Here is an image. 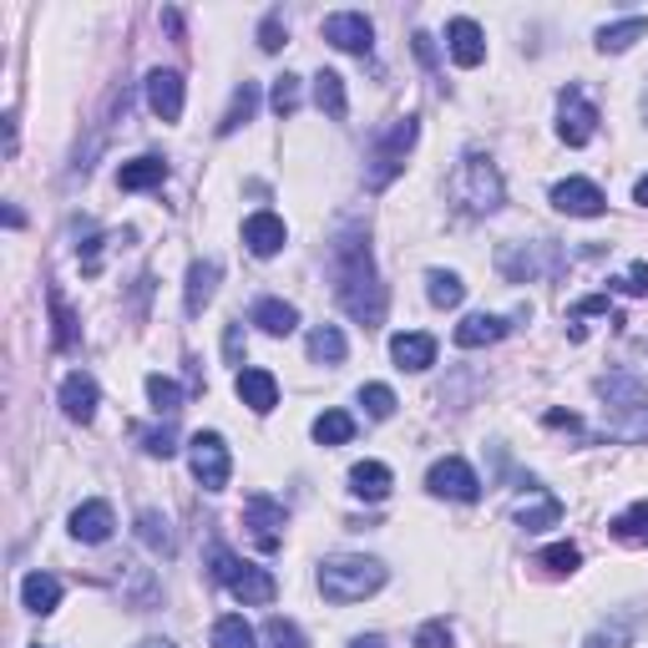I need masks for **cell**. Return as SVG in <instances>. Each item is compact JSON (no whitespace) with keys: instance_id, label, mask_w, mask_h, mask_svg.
I'll return each instance as SVG.
<instances>
[{"instance_id":"1","label":"cell","mask_w":648,"mask_h":648,"mask_svg":"<svg viewBox=\"0 0 648 648\" xmlns=\"http://www.w3.org/2000/svg\"><path fill=\"white\" fill-rule=\"evenodd\" d=\"M330 269H334V299L350 319H360L365 330H375L386 319V284L375 274V254H370V238L365 234H340L334 238V254H330Z\"/></svg>"},{"instance_id":"2","label":"cell","mask_w":648,"mask_h":648,"mask_svg":"<svg viewBox=\"0 0 648 648\" xmlns=\"http://www.w3.org/2000/svg\"><path fill=\"white\" fill-rule=\"evenodd\" d=\"M502 198H507V182H502L497 163L486 152H467L461 167L451 173V203L471 219H482V213H497Z\"/></svg>"},{"instance_id":"3","label":"cell","mask_w":648,"mask_h":648,"mask_svg":"<svg viewBox=\"0 0 648 648\" xmlns=\"http://www.w3.org/2000/svg\"><path fill=\"white\" fill-rule=\"evenodd\" d=\"M386 588V563H375V557H330V563H319V593L330 598V603H365L370 593Z\"/></svg>"},{"instance_id":"4","label":"cell","mask_w":648,"mask_h":648,"mask_svg":"<svg viewBox=\"0 0 648 648\" xmlns=\"http://www.w3.org/2000/svg\"><path fill=\"white\" fill-rule=\"evenodd\" d=\"M208 563H213V567H208V573H213V582H223V588H228V593H234L244 608L274 603L279 582H274V573H269V567L238 563V557L223 547V542H213V547H208Z\"/></svg>"},{"instance_id":"5","label":"cell","mask_w":648,"mask_h":648,"mask_svg":"<svg viewBox=\"0 0 648 648\" xmlns=\"http://www.w3.org/2000/svg\"><path fill=\"white\" fill-rule=\"evenodd\" d=\"M415 132H421L415 117H400V122H390L386 132H380V142H375L370 157H365V163H370L365 167V188H370V193H380V188L396 182V173L405 167V152L415 148Z\"/></svg>"},{"instance_id":"6","label":"cell","mask_w":648,"mask_h":648,"mask_svg":"<svg viewBox=\"0 0 648 648\" xmlns=\"http://www.w3.org/2000/svg\"><path fill=\"white\" fill-rule=\"evenodd\" d=\"M188 467H193L198 486L203 492H223L228 476H234V456H228V441H223L219 431H198L193 441H188Z\"/></svg>"},{"instance_id":"7","label":"cell","mask_w":648,"mask_h":648,"mask_svg":"<svg viewBox=\"0 0 648 648\" xmlns=\"http://www.w3.org/2000/svg\"><path fill=\"white\" fill-rule=\"evenodd\" d=\"M593 132H598V107L582 97L578 86H563V92H557V138H563L567 148H588Z\"/></svg>"},{"instance_id":"8","label":"cell","mask_w":648,"mask_h":648,"mask_svg":"<svg viewBox=\"0 0 648 648\" xmlns=\"http://www.w3.org/2000/svg\"><path fill=\"white\" fill-rule=\"evenodd\" d=\"M497 263H502V274H507L511 284H527V279L552 274L563 259H557V249L542 238V244H507V249L497 254Z\"/></svg>"},{"instance_id":"9","label":"cell","mask_w":648,"mask_h":648,"mask_svg":"<svg viewBox=\"0 0 648 648\" xmlns=\"http://www.w3.org/2000/svg\"><path fill=\"white\" fill-rule=\"evenodd\" d=\"M244 527H249V538L259 552H274L284 542V502H274L269 492H254L244 502Z\"/></svg>"},{"instance_id":"10","label":"cell","mask_w":648,"mask_h":648,"mask_svg":"<svg viewBox=\"0 0 648 648\" xmlns=\"http://www.w3.org/2000/svg\"><path fill=\"white\" fill-rule=\"evenodd\" d=\"M426 486L436 492V497H446V502H476V497H482V482H476V471H471L461 456L436 461V467L426 471Z\"/></svg>"},{"instance_id":"11","label":"cell","mask_w":648,"mask_h":648,"mask_svg":"<svg viewBox=\"0 0 648 648\" xmlns=\"http://www.w3.org/2000/svg\"><path fill=\"white\" fill-rule=\"evenodd\" d=\"M325 42L340 46V51H350V56H370V46H375L370 15H360V11H334V15H325Z\"/></svg>"},{"instance_id":"12","label":"cell","mask_w":648,"mask_h":648,"mask_svg":"<svg viewBox=\"0 0 648 648\" xmlns=\"http://www.w3.org/2000/svg\"><path fill=\"white\" fill-rule=\"evenodd\" d=\"M552 208L567 213V219H598V213L608 208V198H603V188L588 182V178H563L557 188H552Z\"/></svg>"},{"instance_id":"13","label":"cell","mask_w":648,"mask_h":648,"mask_svg":"<svg viewBox=\"0 0 648 648\" xmlns=\"http://www.w3.org/2000/svg\"><path fill=\"white\" fill-rule=\"evenodd\" d=\"M244 244H249L254 259H274L290 244V228L279 213H254V219H244Z\"/></svg>"},{"instance_id":"14","label":"cell","mask_w":648,"mask_h":648,"mask_svg":"<svg viewBox=\"0 0 648 648\" xmlns=\"http://www.w3.org/2000/svg\"><path fill=\"white\" fill-rule=\"evenodd\" d=\"M446 46H451V61L456 67H482L486 61V36L476 21H467V15H456L451 26H446Z\"/></svg>"},{"instance_id":"15","label":"cell","mask_w":648,"mask_h":648,"mask_svg":"<svg viewBox=\"0 0 648 648\" xmlns=\"http://www.w3.org/2000/svg\"><path fill=\"white\" fill-rule=\"evenodd\" d=\"M148 107L157 122H178L182 117V76L178 71H152L148 76Z\"/></svg>"},{"instance_id":"16","label":"cell","mask_w":648,"mask_h":648,"mask_svg":"<svg viewBox=\"0 0 648 648\" xmlns=\"http://www.w3.org/2000/svg\"><path fill=\"white\" fill-rule=\"evenodd\" d=\"M97 380H92V375H82V370H71L67 380H61V411L71 415V421H92V415H97Z\"/></svg>"},{"instance_id":"17","label":"cell","mask_w":648,"mask_h":648,"mask_svg":"<svg viewBox=\"0 0 648 648\" xmlns=\"http://www.w3.org/2000/svg\"><path fill=\"white\" fill-rule=\"evenodd\" d=\"M111 527H117V517H111L107 502H82V507L71 511V538L76 542H107L111 538Z\"/></svg>"},{"instance_id":"18","label":"cell","mask_w":648,"mask_h":648,"mask_svg":"<svg viewBox=\"0 0 648 648\" xmlns=\"http://www.w3.org/2000/svg\"><path fill=\"white\" fill-rule=\"evenodd\" d=\"M234 390H238V400H244L249 411H259V415H269L279 405V380L269 370H238Z\"/></svg>"},{"instance_id":"19","label":"cell","mask_w":648,"mask_h":648,"mask_svg":"<svg viewBox=\"0 0 648 648\" xmlns=\"http://www.w3.org/2000/svg\"><path fill=\"white\" fill-rule=\"evenodd\" d=\"M163 182H167L163 157H132V163L117 167V188L122 193H148V188H163Z\"/></svg>"},{"instance_id":"20","label":"cell","mask_w":648,"mask_h":648,"mask_svg":"<svg viewBox=\"0 0 648 648\" xmlns=\"http://www.w3.org/2000/svg\"><path fill=\"white\" fill-rule=\"evenodd\" d=\"M390 360H396L400 370H431L436 365V340L431 334H396L390 340Z\"/></svg>"},{"instance_id":"21","label":"cell","mask_w":648,"mask_h":648,"mask_svg":"<svg viewBox=\"0 0 648 648\" xmlns=\"http://www.w3.org/2000/svg\"><path fill=\"white\" fill-rule=\"evenodd\" d=\"M390 486H396V476H390V467H380V461H360V467H350V492H355L360 502H386Z\"/></svg>"},{"instance_id":"22","label":"cell","mask_w":648,"mask_h":648,"mask_svg":"<svg viewBox=\"0 0 648 648\" xmlns=\"http://www.w3.org/2000/svg\"><path fill=\"white\" fill-rule=\"evenodd\" d=\"M502 334H507V319L497 315H467L456 325V345L461 350H482V345H497Z\"/></svg>"},{"instance_id":"23","label":"cell","mask_w":648,"mask_h":648,"mask_svg":"<svg viewBox=\"0 0 648 648\" xmlns=\"http://www.w3.org/2000/svg\"><path fill=\"white\" fill-rule=\"evenodd\" d=\"M213 290H219V263H213V259H198L193 269H188V294H182L188 315H203L208 304H213Z\"/></svg>"},{"instance_id":"24","label":"cell","mask_w":648,"mask_h":648,"mask_svg":"<svg viewBox=\"0 0 648 648\" xmlns=\"http://www.w3.org/2000/svg\"><path fill=\"white\" fill-rule=\"evenodd\" d=\"M254 325H259L263 334H274V340H284V334L299 330V309L284 299H259L254 304Z\"/></svg>"},{"instance_id":"25","label":"cell","mask_w":648,"mask_h":648,"mask_svg":"<svg viewBox=\"0 0 648 648\" xmlns=\"http://www.w3.org/2000/svg\"><path fill=\"white\" fill-rule=\"evenodd\" d=\"M21 603H26L31 613H42V618H51L56 608H61V582H56L51 573H31V578L21 582Z\"/></svg>"},{"instance_id":"26","label":"cell","mask_w":648,"mask_h":648,"mask_svg":"<svg viewBox=\"0 0 648 648\" xmlns=\"http://www.w3.org/2000/svg\"><path fill=\"white\" fill-rule=\"evenodd\" d=\"M315 102H319V111H325L330 122H345V111H350L345 76H340V71H319L315 76Z\"/></svg>"},{"instance_id":"27","label":"cell","mask_w":648,"mask_h":648,"mask_svg":"<svg viewBox=\"0 0 648 648\" xmlns=\"http://www.w3.org/2000/svg\"><path fill=\"white\" fill-rule=\"evenodd\" d=\"M254 111H259V86H254V82H244V86L234 92V102H228V111H223L219 138H234V132H238L244 122H249Z\"/></svg>"},{"instance_id":"28","label":"cell","mask_w":648,"mask_h":648,"mask_svg":"<svg viewBox=\"0 0 648 648\" xmlns=\"http://www.w3.org/2000/svg\"><path fill=\"white\" fill-rule=\"evenodd\" d=\"M644 36H648V21L644 15H628V21H618V26L598 31V51H628V46L644 42Z\"/></svg>"},{"instance_id":"29","label":"cell","mask_w":648,"mask_h":648,"mask_svg":"<svg viewBox=\"0 0 648 648\" xmlns=\"http://www.w3.org/2000/svg\"><path fill=\"white\" fill-rule=\"evenodd\" d=\"M613 538L628 542V547H648V502H634L628 511L613 517Z\"/></svg>"},{"instance_id":"30","label":"cell","mask_w":648,"mask_h":648,"mask_svg":"<svg viewBox=\"0 0 648 648\" xmlns=\"http://www.w3.org/2000/svg\"><path fill=\"white\" fill-rule=\"evenodd\" d=\"M557 517H563V502L552 497V492H542V486H538V502H532V507H517V522H522L527 532L557 527Z\"/></svg>"},{"instance_id":"31","label":"cell","mask_w":648,"mask_h":648,"mask_svg":"<svg viewBox=\"0 0 648 648\" xmlns=\"http://www.w3.org/2000/svg\"><path fill=\"white\" fill-rule=\"evenodd\" d=\"M345 355H350V345L334 325H319V330L309 334V360H319V365H340Z\"/></svg>"},{"instance_id":"32","label":"cell","mask_w":648,"mask_h":648,"mask_svg":"<svg viewBox=\"0 0 648 648\" xmlns=\"http://www.w3.org/2000/svg\"><path fill=\"white\" fill-rule=\"evenodd\" d=\"M355 436V415L350 411H325L315 415V441L319 446H345Z\"/></svg>"},{"instance_id":"33","label":"cell","mask_w":648,"mask_h":648,"mask_svg":"<svg viewBox=\"0 0 648 648\" xmlns=\"http://www.w3.org/2000/svg\"><path fill=\"white\" fill-rule=\"evenodd\" d=\"M426 294H431L436 309H456V304L467 299V284H461L456 274H446V269H431V274H426Z\"/></svg>"},{"instance_id":"34","label":"cell","mask_w":648,"mask_h":648,"mask_svg":"<svg viewBox=\"0 0 648 648\" xmlns=\"http://www.w3.org/2000/svg\"><path fill=\"white\" fill-rule=\"evenodd\" d=\"M259 638H254V628L238 613H228V618L213 623V648H254Z\"/></svg>"},{"instance_id":"35","label":"cell","mask_w":648,"mask_h":648,"mask_svg":"<svg viewBox=\"0 0 648 648\" xmlns=\"http://www.w3.org/2000/svg\"><path fill=\"white\" fill-rule=\"evenodd\" d=\"M148 400H152V411H157V415H173L182 405L178 380H167V375H148Z\"/></svg>"},{"instance_id":"36","label":"cell","mask_w":648,"mask_h":648,"mask_svg":"<svg viewBox=\"0 0 648 648\" xmlns=\"http://www.w3.org/2000/svg\"><path fill=\"white\" fill-rule=\"evenodd\" d=\"M51 340H56V350H76V319H71L61 294H51Z\"/></svg>"},{"instance_id":"37","label":"cell","mask_w":648,"mask_h":648,"mask_svg":"<svg viewBox=\"0 0 648 648\" xmlns=\"http://www.w3.org/2000/svg\"><path fill=\"white\" fill-rule=\"evenodd\" d=\"M138 538L148 542L152 552H163V557L173 552V532H167V522L157 517V511H142V517H138Z\"/></svg>"},{"instance_id":"38","label":"cell","mask_w":648,"mask_h":648,"mask_svg":"<svg viewBox=\"0 0 648 648\" xmlns=\"http://www.w3.org/2000/svg\"><path fill=\"white\" fill-rule=\"evenodd\" d=\"M263 648H304V634H299V623H290V618H269L263 623Z\"/></svg>"},{"instance_id":"39","label":"cell","mask_w":648,"mask_h":648,"mask_svg":"<svg viewBox=\"0 0 648 648\" xmlns=\"http://www.w3.org/2000/svg\"><path fill=\"white\" fill-rule=\"evenodd\" d=\"M542 567H547V573H557V578H563V573H578V563H582V552L573 547V542H552L547 552H542L538 557Z\"/></svg>"},{"instance_id":"40","label":"cell","mask_w":648,"mask_h":648,"mask_svg":"<svg viewBox=\"0 0 648 648\" xmlns=\"http://www.w3.org/2000/svg\"><path fill=\"white\" fill-rule=\"evenodd\" d=\"M360 405H365L375 421H390V415H396V390L390 386H360Z\"/></svg>"},{"instance_id":"41","label":"cell","mask_w":648,"mask_h":648,"mask_svg":"<svg viewBox=\"0 0 648 648\" xmlns=\"http://www.w3.org/2000/svg\"><path fill=\"white\" fill-rule=\"evenodd\" d=\"M269 107H274L279 117H294V111H299V76H279Z\"/></svg>"},{"instance_id":"42","label":"cell","mask_w":648,"mask_h":648,"mask_svg":"<svg viewBox=\"0 0 648 648\" xmlns=\"http://www.w3.org/2000/svg\"><path fill=\"white\" fill-rule=\"evenodd\" d=\"M582 648H628V628L613 623V628H598V634L582 638Z\"/></svg>"},{"instance_id":"43","label":"cell","mask_w":648,"mask_h":648,"mask_svg":"<svg viewBox=\"0 0 648 648\" xmlns=\"http://www.w3.org/2000/svg\"><path fill=\"white\" fill-rule=\"evenodd\" d=\"M142 451H148V456H163V461H167V456L178 451V446H173V426H163V431H142Z\"/></svg>"},{"instance_id":"44","label":"cell","mask_w":648,"mask_h":648,"mask_svg":"<svg viewBox=\"0 0 648 648\" xmlns=\"http://www.w3.org/2000/svg\"><path fill=\"white\" fill-rule=\"evenodd\" d=\"M259 46L263 51H279V46H284V15H263V26H259Z\"/></svg>"},{"instance_id":"45","label":"cell","mask_w":648,"mask_h":648,"mask_svg":"<svg viewBox=\"0 0 648 648\" xmlns=\"http://www.w3.org/2000/svg\"><path fill=\"white\" fill-rule=\"evenodd\" d=\"M415 648H451V628H446L441 618H436V623H426V628L415 634Z\"/></svg>"},{"instance_id":"46","label":"cell","mask_w":648,"mask_h":648,"mask_svg":"<svg viewBox=\"0 0 648 648\" xmlns=\"http://www.w3.org/2000/svg\"><path fill=\"white\" fill-rule=\"evenodd\" d=\"M618 290H628V294H648V263H634V269H628V279H618Z\"/></svg>"},{"instance_id":"47","label":"cell","mask_w":648,"mask_h":648,"mask_svg":"<svg viewBox=\"0 0 648 648\" xmlns=\"http://www.w3.org/2000/svg\"><path fill=\"white\" fill-rule=\"evenodd\" d=\"M415 56H421L426 67H436V42H431L426 31H415Z\"/></svg>"},{"instance_id":"48","label":"cell","mask_w":648,"mask_h":648,"mask_svg":"<svg viewBox=\"0 0 648 648\" xmlns=\"http://www.w3.org/2000/svg\"><path fill=\"white\" fill-rule=\"evenodd\" d=\"M350 648H386V638H380V634H360V638H350Z\"/></svg>"},{"instance_id":"49","label":"cell","mask_w":648,"mask_h":648,"mask_svg":"<svg viewBox=\"0 0 648 648\" xmlns=\"http://www.w3.org/2000/svg\"><path fill=\"white\" fill-rule=\"evenodd\" d=\"M634 198H638V203H644V208H648V173H644V178H638V188H634Z\"/></svg>"},{"instance_id":"50","label":"cell","mask_w":648,"mask_h":648,"mask_svg":"<svg viewBox=\"0 0 648 648\" xmlns=\"http://www.w3.org/2000/svg\"><path fill=\"white\" fill-rule=\"evenodd\" d=\"M138 648H178V644H167V638H148V644H138Z\"/></svg>"},{"instance_id":"51","label":"cell","mask_w":648,"mask_h":648,"mask_svg":"<svg viewBox=\"0 0 648 648\" xmlns=\"http://www.w3.org/2000/svg\"><path fill=\"white\" fill-rule=\"evenodd\" d=\"M644 117H648V92H644Z\"/></svg>"}]
</instances>
